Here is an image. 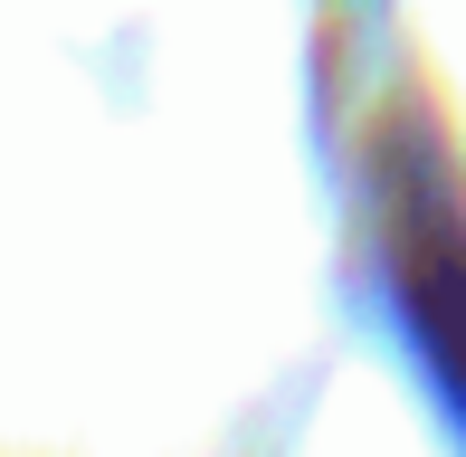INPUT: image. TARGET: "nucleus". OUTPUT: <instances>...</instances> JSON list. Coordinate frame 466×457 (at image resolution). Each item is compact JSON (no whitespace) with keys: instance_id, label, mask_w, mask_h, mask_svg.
Listing matches in <instances>:
<instances>
[{"instance_id":"obj_1","label":"nucleus","mask_w":466,"mask_h":457,"mask_svg":"<svg viewBox=\"0 0 466 457\" xmlns=\"http://www.w3.org/2000/svg\"><path fill=\"white\" fill-rule=\"evenodd\" d=\"M400 315H410L419 352L448 391H466V248L457 239H419L410 210V267H400Z\"/></svg>"}]
</instances>
